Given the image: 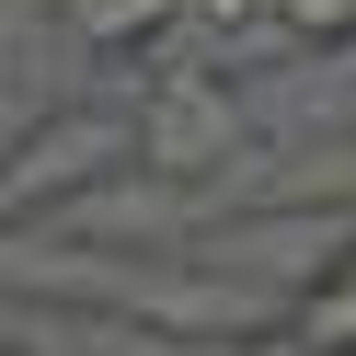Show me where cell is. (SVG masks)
I'll use <instances>...</instances> for the list:
<instances>
[{"instance_id": "obj_3", "label": "cell", "mask_w": 356, "mask_h": 356, "mask_svg": "<svg viewBox=\"0 0 356 356\" xmlns=\"http://www.w3.org/2000/svg\"><path fill=\"white\" fill-rule=\"evenodd\" d=\"M195 24H241V12H264V0H184Z\"/></svg>"}, {"instance_id": "obj_1", "label": "cell", "mask_w": 356, "mask_h": 356, "mask_svg": "<svg viewBox=\"0 0 356 356\" xmlns=\"http://www.w3.org/2000/svg\"><path fill=\"white\" fill-rule=\"evenodd\" d=\"M70 24L92 35V47H115V58H138V47H161V35L184 24V0H70Z\"/></svg>"}, {"instance_id": "obj_5", "label": "cell", "mask_w": 356, "mask_h": 356, "mask_svg": "<svg viewBox=\"0 0 356 356\" xmlns=\"http://www.w3.org/2000/svg\"><path fill=\"white\" fill-rule=\"evenodd\" d=\"M0 356H24V345H0Z\"/></svg>"}, {"instance_id": "obj_2", "label": "cell", "mask_w": 356, "mask_h": 356, "mask_svg": "<svg viewBox=\"0 0 356 356\" xmlns=\"http://www.w3.org/2000/svg\"><path fill=\"white\" fill-rule=\"evenodd\" d=\"M299 47H356V0H264Z\"/></svg>"}, {"instance_id": "obj_4", "label": "cell", "mask_w": 356, "mask_h": 356, "mask_svg": "<svg viewBox=\"0 0 356 356\" xmlns=\"http://www.w3.org/2000/svg\"><path fill=\"white\" fill-rule=\"evenodd\" d=\"M345 276H356V241H345Z\"/></svg>"}]
</instances>
